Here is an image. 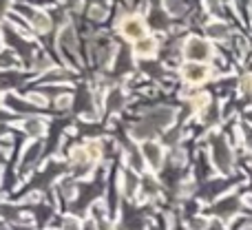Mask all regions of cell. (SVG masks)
I'll return each mask as SVG.
<instances>
[{"label": "cell", "mask_w": 252, "mask_h": 230, "mask_svg": "<svg viewBox=\"0 0 252 230\" xmlns=\"http://www.w3.org/2000/svg\"><path fill=\"white\" fill-rule=\"evenodd\" d=\"M184 53H186L188 60L199 62V60H206V58H210V47H208V42H204V40L190 38L186 42V49H184Z\"/></svg>", "instance_id": "cell-1"}, {"label": "cell", "mask_w": 252, "mask_h": 230, "mask_svg": "<svg viewBox=\"0 0 252 230\" xmlns=\"http://www.w3.org/2000/svg\"><path fill=\"white\" fill-rule=\"evenodd\" d=\"M184 78H186L190 84L204 82V80L208 78V66L199 65V62H188V65L184 66Z\"/></svg>", "instance_id": "cell-2"}, {"label": "cell", "mask_w": 252, "mask_h": 230, "mask_svg": "<svg viewBox=\"0 0 252 230\" xmlns=\"http://www.w3.org/2000/svg\"><path fill=\"white\" fill-rule=\"evenodd\" d=\"M122 31H124L126 38L135 40V42L144 40V25H142V20H137V18H128V20H124Z\"/></svg>", "instance_id": "cell-3"}, {"label": "cell", "mask_w": 252, "mask_h": 230, "mask_svg": "<svg viewBox=\"0 0 252 230\" xmlns=\"http://www.w3.org/2000/svg\"><path fill=\"white\" fill-rule=\"evenodd\" d=\"M144 157H146V162L153 166V168H159L161 166V148L157 146L155 142H146L142 148Z\"/></svg>", "instance_id": "cell-4"}, {"label": "cell", "mask_w": 252, "mask_h": 230, "mask_svg": "<svg viewBox=\"0 0 252 230\" xmlns=\"http://www.w3.org/2000/svg\"><path fill=\"white\" fill-rule=\"evenodd\" d=\"M215 162H217V166L221 170L230 168V151H228V146L223 142L215 144Z\"/></svg>", "instance_id": "cell-5"}, {"label": "cell", "mask_w": 252, "mask_h": 230, "mask_svg": "<svg viewBox=\"0 0 252 230\" xmlns=\"http://www.w3.org/2000/svg\"><path fill=\"white\" fill-rule=\"evenodd\" d=\"M60 44H62V49H64V51L75 53V33H73V29H69V27H66V29L62 31V33H60Z\"/></svg>", "instance_id": "cell-6"}, {"label": "cell", "mask_w": 252, "mask_h": 230, "mask_svg": "<svg viewBox=\"0 0 252 230\" xmlns=\"http://www.w3.org/2000/svg\"><path fill=\"white\" fill-rule=\"evenodd\" d=\"M25 131L31 135V137H40V135H42V131H44L42 120H40V117H31V120H27L25 122Z\"/></svg>", "instance_id": "cell-7"}, {"label": "cell", "mask_w": 252, "mask_h": 230, "mask_svg": "<svg viewBox=\"0 0 252 230\" xmlns=\"http://www.w3.org/2000/svg\"><path fill=\"white\" fill-rule=\"evenodd\" d=\"M29 18H31V25L35 27V31L44 33V31L49 29V16H44V13H35V11H31V13H29Z\"/></svg>", "instance_id": "cell-8"}, {"label": "cell", "mask_w": 252, "mask_h": 230, "mask_svg": "<svg viewBox=\"0 0 252 230\" xmlns=\"http://www.w3.org/2000/svg\"><path fill=\"white\" fill-rule=\"evenodd\" d=\"M153 51H155V40L144 38V40H139V42H135V53H137V56H148V53H153Z\"/></svg>", "instance_id": "cell-9"}, {"label": "cell", "mask_w": 252, "mask_h": 230, "mask_svg": "<svg viewBox=\"0 0 252 230\" xmlns=\"http://www.w3.org/2000/svg\"><path fill=\"white\" fill-rule=\"evenodd\" d=\"M124 182H126V186H124L126 195H133V193L137 191V177H135L133 173H126L124 175Z\"/></svg>", "instance_id": "cell-10"}, {"label": "cell", "mask_w": 252, "mask_h": 230, "mask_svg": "<svg viewBox=\"0 0 252 230\" xmlns=\"http://www.w3.org/2000/svg\"><path fill=\"white\" fill-rule=\"evenodd\" d=\"M208 33L213 35V38H226L228 35V29L223 25H210L208 27Z\"/></svg>", "instance_id": "cell-11"}, {"label": "cell", "mask_w": 252, "mask_h": 230, "mask_svg": "<svg viewBox=\"0 0 252 230\" xmlns=\"http://www.w3.org/2000/svg\"><path fill=\"white\" fill-rule=\"evenodd\" d=\"M38 153H40V146H38V144H35V146H31L29 151L25 153V157H22V166H27V164H29V162H33Z\"/></svg>", "instance_id": "cell-12"}, {"label": "cell", "mask_w": 252, "mask_h": 230, "mask_svg": "<svg viewBox=\"0 0 252 230\" xmlns=\"http://www.w3.org/2000/svg\"><path fill=\"white\" fill-rule=\"evenodd\" d=\"M62 230H82V226L78 224V219H75V217H66V219H64V226H62Z\"/></svg>", "instance_id": "cell-13"}, {"label": "cell", "mask_w": 252, "mask_h": 230, "mask_svg": "<svg viewBox=\"0 0 252 230\" xmlns=\"http://www.w3.org/2000/svg\"><path fill=\"white\" fill-rule=\"evenodd\" d=\"M120 106H122V96H120V93L115 91L113 96L109 98V109H113V111H115V109H120Z\"/></svg>", "instance_id": "cell-14"}, {"label": "cell", "mask_w": 252, "mask_h": 230, "mask_svg": "<svg viewBox=\"0 0 252 230\" xmlns=\"http://www.w3.org/2000/svg\"><path fill=\"white\" fill-rule=\"evenodd\" d=\"M87 153H89V157H100V144H89Z\"/></svg>", "instance_id": "cell-15"}, {"label": "cell", "mask_w": 252, "mask_h": 230, "mask_svg": "<svg viewBox=\"0 0 252 230\" xmlns=\"http://www.w3.org/2000/svg\"><path fill=\"white\" fill-rule=\"evenodd\" d=\"M190 228H192V230H204V228H206V219H199V217L192 219V222H190Z\"/></svg>", "instance_id": "cell-16"}, {"label": "cell", "mask_w": 252, "mask_h": 230, "mask_svg": "<svg viewBox=\"0 0 252 230\" xmlns=\"http://www.w3.org/2000/svg\"><path fill=\"white\" fill-rule=\"evenodd\" d=\"M91 18H95V20H102V18H104V9L93 7V9H91Z\"/></svg>", "instance_id": "cell-17"}, {"label": "cell", "mask_w": 252, "mask_h": 230, "mask_svg": "<svg viewBox=\"0 0 252 230\" xmlns=\"http://www.w3.org/2000/svg\"><path fill=\"white\" fill-rule=\"evenodd\" d=\"M29 100H31V102H35V104H38V106L47 104V102H44V98H42V96H29Z\"/></svg>", "instance_id": "cell-18"}, {"label": "cell", "mask_w": 252, "mask_h": 230, "mask_svg": "<svg viewBox=\"0 0 252 230\" xmlns=\"http://www.w3.org/2000/svg\"><path fill=\"white\" fill-rule=\"evenodd\" d=\"M82 230H97V226H95V222H93V219H89V222H84Z\"/></svg>", "instance_id": "cell-19"}, {"label": "cell", "mask_w": 252, "mask_h": 230, "mask_svg": "<svg viewBox=\"0 0 252 230\" xmlns=\"http://www.w3.org/2000/svg\"><path fill=\"white\" fill-rule=\"evenodd\" d=\"M69 102H71V98H60V100H58V106L64 109V106H69Z\"/></svg>", "instance_id": "cell-20"}, {"label": "cell", "mask_w": 252, "mask_h": 230, "mask_svg": "<svg viewBox=\"0 0 252 230\" xmlns=\"http://www.w3.org/2000/svg\"><path fill=\"white\" fill-rule=\"evenodd\" d=\"M252 89V78H246L244 80V91H250Z\"/></svg>", "instance_id": "cell-21"}, {"label": "cell", "mask_w": 252, "mask_h": 230, "mask_svg": "<svg viewBox=\"0 0 252 230\" xmlns=\"http://www.w3.org/2000/svg\"><path fill=\"white\" fill-rule=\"evenodd\" d=\"M246 135H248V137H246V142H248V146H252V131H246Z\"/></svg>", "instance_id": "cell-22"}, {"label": "cell", "mask_w": 252, "mask_h": 230, "mask_svg": "<svg viewBox=\"0 0 252 230\" xmlns=\"http://www.w3.org/2000/svg\"><path fill=\"white\" fill-rule=\"evenodd\" d=\"M0 179H2V168H0Z\"/></svg>", "instance_id": "cell-23"}, {"label": "cell", "mask_w": 252, "mask_h": 230, "mask_svg": "<svg viewBox=\"0 0 252 230\" xmlns=\"http://www.w3.org/2000/svg\"><path fill=\"white\" fill-rule=\"evenodd\" d=\"M0 230H4V228H0Z\"/></svg>", "instance_id": "cell-24"}]
</instances>
